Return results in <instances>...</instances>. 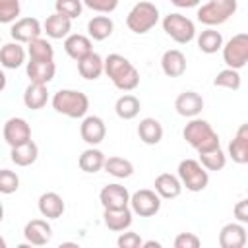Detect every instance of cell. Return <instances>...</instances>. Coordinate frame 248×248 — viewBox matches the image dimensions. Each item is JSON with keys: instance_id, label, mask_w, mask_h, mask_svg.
<instances>
[{"instance_id": "1", "label": "cell", "mask_w": 248, "mask_h": 248, "mask_svg": "<svg viewBox=\"0 0 248 248\" xmlns=\"http://www.w3.org/2000/svg\"><path fill=\"white\" fill-rule=\"evenodd\" d=\"M103 72L120 91H134L140 85V72L122 54L112 52L107 58H103Z\"/></svg>"}, {"instance_id": "2", "label": "cell", "mask_w": 248, "mask_h": 248, "mask_svg": "<svg viewBox=\"0 0 248 248\" xmlns=\"http://www.w3.org/2000/svg\"><path fill=\"white\" fill-rule=\"evenodd\" d=\"M182 136L198 153H203V151H209V149H215L221 145L219 134L213 130V126L207 120L198 118V116L190 118V122L182 130Z\"/></svg>"}, {"instance_id": "3", "label": "cell", "mask_w": 248, "mask_h": 248, "mask_svg": "<svg viewBox=\"0 0 248 248\" xmlns=\"http://www.w3.org/2000/svg\"><path fill=\"white\" fill-rule=\"evenodd\" d=\"M52 108L68 118H83L89 108V99L78 89H60L52 95Z\"/></svg>"}, {"instance_id": "4", "label": "cell", "mask_w": 248, "mask_h": 248, "mask_svg": "<svg viewBox=\"0 0 248 248\" xmlns=\"http://www.w3.org/2000/svg\"><path fill=\"white\" fill-rule=\"evenodd\" d=\"M157 21H159V10L155 4H151L147 0L134 4V8L126 16V25L136 35H143V33L151 31L157 25Z\"/></svg>"}, {"instance_id": "5", "label": "cell", "mask_w": 248, "mask_h": 248, "mask_svg": "<svg viewBox=\"0 0 248 248\" xmlns=\"http://www.w3.org/2000/svg\"><path fill=\"white\" fill-rule=\"evenodd\" d=\"M176 170H178V180H180L182 188H186L190 192H202L209 184L207 170L196 159H182L178 163V169Z\"/></svg>"}, {"instance_id": "6", "label": "cell", "mask_w": 248, "mask_h": 248, "mask_svg": "<svg viewBox=\"0 0 248 248\" xmlns=\"http://www.w3.org/2000/svg\"><path fill=\"white\" fill-rule=\"evenodd\" d=\"M236 12V0H209L198 8V21L207 27L225 23Z\"/></svg>"}, {"instance_id": "7", "label": "cell", "mask_w": 248, "mask_h": 248, "mask_svg": "<svg viewBox=\"0 0 248 248\" xmlns=\"http://www.w3.org/2000/svg\"><path fill=\"white\" fill-rule=\"evenodd\" d=\"M163 31L178 45H188L196 37V25L182 14H169L163 17Z\"/></svg>"}, {"instance_id": "8", "label": "cell", "mask_w": 248, "mask_h": 248, "mask_svg": "<svg viewBox=\"0 0 248 248\" xmlns=\"http://www.w3.org/2000/svg\"><path fill=\"white\" fill-rule=\"evenodd\" d=\"M223 60L227 68L240 70L248 62V35L246 33H236L232 35L223 46Z\"/></svg>"}, {"instance_id": "9", "label": "cell", "mask_w": 248, "mask_h": 248, "mask_svg": "<svg viewBox=\"0 0 248 248\" xmlns=\"http://www.w3.org/2000/svg\"><path fill=\"white\" fill-rule=\"evenodd\" d=\"M130 209L140 217H153L161 209V198L155 190L141 188L130 196Z\"/></svg>"}, {"instance_id": "10", "label": "cell", "mask_w": 248, "mask_h": 248, "mask_svg": "<svg viewBox=\"0 0 248 248\" xmlns=\"http://www.w3.org/2000/svg\"><path fill=\"white\" fill-rule=\"evenodd\" d=\"M2 134H4L6 143H8L10 147H16V145H21V143H25V141L31 140V126L27 124L25 118H21V116H12V118L6 120Z\"/></svg>"}, {"instance_id": "11", "label": "cell", "mask_w": 248, "mask_h": 248, "mask_svg": "<svg viewBox=\"0 0 248 248\" xmlns=\"http://www.w3.org/2000/svg\"><path fill=\"white\" fill-rule=\"evenodd\" d=\"M41 33H43V25L37 17H19L12 23V29H10L12 39L16 43H21V45L23 43L27 45L29 41L41 37Z\"/></svg>"}, {"instance_id": "12", "label": "cell", "mask_w": 248, "mask_h": 248, "mask_svg": "<svg viewBox=\"0 0 248 248\" xmlns=\"http://www.w3.org/2000/svg\"><path fill=\"white\" fill-rule=\"evenodd\" d=\"M79 136L87 145H99L107 136V126L101 116H83L79 126Z\"/></svg>"}, {"instance_id": "13", "label": "cell", "mask_w": 248, "mask_h": 248, "mask_svg": "<svg viewBox=\"0 0 248 248\" xmlns=\"http://www.w3.org/2000/svg\"><path fill=\"white\" fill-rule=\"evenodd\" d=\"M99 202H101L103 209L126 207L130 203V192L122 184H107L99 192Z\"/></svg>"}, {"instance_id": "14", "label": "cell", "mask_w": 248, "mask_h": 248, "mask_svg": "<svg viewBox=\"0 0 248 248\" xmlns=\"http://www.w3.org/2000/svg\"><path fill=\"white\" fill-rule=\"evenodd\" d=\"M23 236L31 246H45L52 238V227L46 219H31L23 227Z\"/></svg>"}, {"instance_id": "15", "label": "cell", "mask_w": 248, "mask_h": 248, "mask_svg": "<svg viewBox=\"0 0 248 248\" xmlns=\"http://www.w3.org/2000/svg\"><path fill=\"white\" fill-rule=\"evenodd\" d=\"M174 108L180 116L196 118L203 108V99L196 91H184L174 99Z\"/></svg>"}, {"instance_id": "16", "label": "cell", "mask_w": 248, "mask_h": 248, "mask_svg": "<svg viewBox=\"0 0 248 248\" xmlns=\"http://www.w3.org/2000/svg\"><path fill=\"white\" fill-rule=\"evenodd\" d=\"M161 70L169 78H180L186 72V56L178 48H169L161 56Z\"/></svg>"}, {"instance_id": "17", "label": "cell", "mask_w": 248, "mask_h": 248, "mask_svg": "<svg viewBox=\"0 0 248 248\" xmlns=\"http://www.w3.org/2000/svg\"><path fill=\"white\" fill-rule=\"evenodd\" d=\"M229 157L236 165L248 163V124H240L232 141L229 143Z\"/></svg>"}, {"instance_id": "18", "label": "cell", "mask_w": 248, "mask_h": 248, "mask_svg": "<svg viewBox=\"0 0 248 248\" xmlns=\"http://www.w3.org/2000/svg\"><path fill=\"white\" fill-rule=\"evenodd\" d=\"M221 248H242L246 244V227L244 223H227L219 232Z\"/></svg>"}, {"instance_id": "19", "label": "cell", "mask_w": 248, "mask_h": 248, "mask_svg": "<svg viewBox=\"0 0 248 248\" xmlns=\"http://www.w3.org/2000/svg\"><path fill=\"white\" fill-rule=\"evenodd\" d=\"M25 72H27V78L35 83H50L54 79V74H56V64L54 60H48V62H43V60H29L27 66H25Z\"/></svg>"}, {"instance_id": "20", "label": "cell", "mask_w": 248, "mask_h": 248, "mask_svg": "<svg viewBox=\"0 0 248 248\" xmlns=\"http://www.w3.org/2000/svg\"><path fill=\"white\" fill-rule=\"evenodd\" d=\"M132 209L126 205V207H116V209H105L103 211V221L107 225L108 231H114V232H122L126 229H130L132 225Z\"/></svg>"}, {"instance_id": "21", "label": "cell", "mask_w": 248, "mask_h": 248, "mask_svg": "<svg viewBox=\"0 0 248 248\" xmlns=\"http://www.w3.org/2000/svg\"><path fill=\"white\" fill-rule=\"evenodd\" d=\"M37 207H39V213L43 217H46V219H58V217H62V213L66 209L62 196H58L56 192H45V194H41Z\"/></svg>"}, {"instance_id": "22", "label": "cell", "mask_w": 248, "mask_h": 248, "mask_svg": "<svg viewBox=\"0 0 248 248\" xmlns=\"http://www.w3.org/2000/svg\"><path fill=\"white\" fill-rule=\"evenodd\" d=\"M43 31L46 33V37L50 39H66L72 31V19L62 16V14H52L45 19L43 23Z\"/></svg>"}, {"instance_id": "23", "label": "cell", "mask_w": 248, "mask_h": 248, "mask_svg": "<svg viewBox=\"0 0 248 248\" xmlns=\"http://www.w3.org/2000/svg\"><path fill=\"white\" fill-rule=\"evenodd\" d=\"M153 186H155V192L159 194L161 200H174L182 192V184H180L178 176H174L170 172H161L155 178V184Z\"/></svg>"}, {"instance_id": "24", "label": "cell", "mask_w": 248, "mask_h": 248, "mask_svg": "<svg viewBox=\"0 0 248 248\" xmlns=\"http://www.w3.org/2000/svg\"><path fill=\"white\" fill-rule=\"evenodd\" d=\"M138 138L145 143V145H157L163 140V126L157 118H143L138 124Z\"/></svg>"}, {"instance_id": "25", "label": "cell", "mask_w": 248, "mask_h": 248, "mask_svg": "<svg viewBox=\"0 0 248 248\" xmlns=\"http://www.w3.org/2000/svg\"><path fill=\"white\" fill-rule=\"evenodd\" d=\"M64 50L70 58H74L76 62L79 58H83L85 54H89L93 48H91V39L85 37V35H79V33H72L64 39Z\"/></svg>"}, {"instance_id": "26", "label": "cell", "mask_w": 248, "mask_h": 248, "mask_svg": "<svg viewBox=\"0 0 248 248\" xmlns=\"http://www.w3.org/2000/svg\"><path fill=\"white\" fill-rule=\"evenodd\" d=\"M25 62V48L21 43H6L0 48V64L8 70H16Z\"/></svg>"}, {"instance_id": "27", "label": "cell", "mask_w": 248, "mask_h": 248, "mask_svg": "<svg viewBox=\"0 0 248 248\" xmlns=\"http://www.w3.org/2000/svg\"><path fill=\"white\" fill-rule=\"evenodd\" d=\"M46 101H48V89H46L45 83H35V81H31V83L25 87V91H23V105H25L27 108L39 110V108H43V107L46 105Z\"/></svg>"}, {"instance_id": "28", "label": "cell", "mask_w": 248, "mask_h": 248, "mask_svg": "<svg viewBox=\"0 0 248 248\" xmlns=\"http://www.w3.org/2000/svg\"><path fill=\"white\" fill-rule=\"evenodd\" d=\"M37 157H39V147H37V143L33 140H29V141H25L21 145H16L10 151V159L17 167H29V165H33L37 161Z\"/></svg>"}, {"instance_id": "29", "label": "cell", "mask_w": 248, "mask_h": 248, "mask_svg": "<svg viewBox=\"0 0 248 248\" xmlns=\"http://www.w3.org/2000/svg\"><path fill=\"white\" fill-rule=\"evenodd\" d=\"M78 72L83 79H99L103 74V58L97 52H89L78 60Z\"/></svg>"}, {"instance_id": "30", "label": "cell", "mask_w": 248, "mask_h": 248, "mask_svg": "<svg viewBox=\"0 0 248 248\" xmlns=\"http://www.w3.org/2000/svg\"><path fill=\"white\" fill-rule=\"evenodd\" d=\"M114 31V23L108 16H95L87 21V33H89V39L93 41H105L112 35Z\"/></svg>"}, {"instance_id": "31", "label": "cell", "mask_w": 248, "mask_h": 248, "mask_svg": "<svg viewBox=\"0 0 248 248\" xmlns=\"http://www.w3.org/2000/svg\"><path fill=\"white\" fill-rule=\"evenodd\" d=\"M140 108H141L140 99H138L136 95H130V93L118 97L116 103H114V112H116V116L122 118V120H132V118H136L138 112H140Z\"/></svg>"}, {"instance_id": "32", "label": "cell", "mask_w": 248, "mask_h": 248, "mask_svg": "<svg viewBox=\"0 0 248 248\" xmlns=\"http://www.w3.org/2000/svg\"><path fill=\"white\" fill-rule=\"evenodd\" d=\"M103 163H105V153H103L101 149H95L93 145H91L89 149H85V151L79 155V159H78L79 169H81L83 172H89V174L99 172V170L103 169Z\"/></svg>"}, {"instance_id": "33", "label": "cell", "mask_w": 248, "mask_h": 248, "mask_svg": "<svg viewBox=\"0 0 248 248\" xmlns=\"http://www.w3.org/2000/svg\"><path fill=\"white\" fill-rule=\"evenodd\" d=\"M27 54H29V60H43V62L54 60V48L50 41L43 37H37L27 43Z\"/></svg>"}, {"instance_id": "34", "label": "cell", "mask_w": 248, "mask_h": 248, "mask_svg": "<svg viewBox=\"0 0 248 248\" xmlns=\"http://www.w3.org/2000/svg\"><path fill=\"white\" fill-rule=\"evenodd\" d=\"M103 169L114 176V178H128L134 174V165L132 161L124 159V157H105V163H103Z\"/></svg>"}, {"instance_id": "35", "label": "cell", "mask_w": 248, "mask_h": 248, "mask_svg": "<svg viewBox=\"0 0 248 248\" xmlns=\"http://www.w3.org/2000/svg\"><path fill=\"white\" fill-rule=\"evenodd\" d=\"M223 46V35L215 29H205L198 35V48L205 54H215L217 50H221Z\"/></svg>"}, {"instance_id": "36", "label": "cell", "mask_w": 248, "mask_h": 248, "mask_svg": "<svg viewBox=\"0 0 248 248\" xmlns=\"http://www.w3.org/2000/svg\"><path fill=\"white\" fill-rule=\"evenodd\" d=\"M200 163H202V167L205 170H221L227 165V153L219 145L215 149H209V151L200 153Z\"/></svg>"}, {"instance_id": "37", "label": "cell", "mask_w": 248, "mask_h": 248, "mask_svg": "<svg viewBox=\"0 0 248 248\" xmlns=\"http://www.w3.org/2000/svg\"><path fill=\"white\" fill-rule=\"evenodd\" d=\"M213 85H215V87L232 89V91L240 89V74H238V70H232V68H225V70H221V72L215 76Z\"/></svg>"}, {"instance_id": "38", "label": "cell", "mask_w": 248, "mask_h": 248, "mask_svg": "<svg viewBox=\"0 0 248 248\" xmlns=\"http://www.w3.org/2000/svg\"><path fill=\"white\" fill-rule=\"evenodd\" d=\"M54 10L56 14H62L70 19H76L81 16V10H83V2L81 0H56L54 2Z\"/></svg>"}, {"instance_id": "39", "label": "cell", "mask_w": 248, "mask_h": 248, "mask_svg": "<svg viewBox=\"0 0 248 248\" xmlns=\"http://www.w3.org/2000/svg\"><path fill=\"white\" fill-rule=\"evenodd\" d=\"M19 12V0H0V23H14Z\"/></svg>"}, {"instance_id": "40", "label": "cell", "mask_w": 248, "mask_h": 248, "mask_svg": "<svg viewBox=\"0 0 248 248\" xmlns=\"http://www.w3.org/2000/svg\"><path fill=\"white\" fill-rule=\"evenodd\" d=\"M19 188V176L10 169H0V194H14Z\"/></svg>"}, {"instance_id": "41", "label": "cell", "mask_w": 248, "mask_h": 248, "mask_svg": "<svg viewBox=\"0 0 248 248\" xmlns=\"http://www.w3.org/2000/svg\"><path fill=\"white\" fill-rule=\"evenodd\" d=\"M83 6H87L89 10L93 12H99V14H110L118 8V0H81Z\"/></svg>"}, {"instance_id": "42", "label": "cell", "mask_w": 248, "mask_h": 248, "mask_svg": "<svg viewBox=\"0 0 248 248\" xmlns=\"http://www.w3.org/2000/svg\"><path fill=\"white\" fill-rule=\"evenodd\" d=\"M141 236L138 234V232H132V231H128V232H120V236H118V240H116V244H118V248H140L141 246Z\"/></svg>"}, {"instance_id": "43", "label": "cell", "mask_w": 248, "mask_h": 248, "mask_svg": "<svg viewBox=\"0 0 248 248\" xmlns=\"http://www.w3.org/2000/svg\"><path fill=\"white\" fill-rule=\"evenodd\" d=\"M200 238L194 232H180L174 238V248H198Z\"/></svg>"}, {"instance_id": "44", "label": "cell", "mask_w": 248, "mask_h": 248, "mask_svg": "<svg viewBox=\"0 0 248 248\" xmlns=\"http://www.w3.org/2000/svg\"><path fill=\"white\" fill-rule=\"evenodd\" d=\"M232 213H234V217H236L238 223H248V200H240L232 207Z\"/></svg>"}, {"instance_id": "45", "label": "cell", "mask_w": 248, "mask_h": 248, "mask_svg": "<svg viewBox=\"0 0 248 248\" xmlns=\"http://www.w3.org/2000/svg\"><path fill=\"white\" fill-rule=\"evenodd\" d=\"M202 0H170V4H174L176 8H196Z\"/></svg>"}, {"instance_id": "46", "label": "cell", "mask_w": 248, "mask_h": 248, "mask_svg": "<svg viewBox=\"0 0 248 248\" xmlns=\"http://www.w3.org/2000/svg\"><path fill=\"white\" fill-rule=\"evenodd\" d=\"M141 246L143 248H153V246L155 248H161V242L159 240H147V242H141Z\"/></svg>"}, {"instance_id": "47", "label": "cell", "mask_w": 248, "mask_h": 248, "mask_svg": "<svg viewBox=\"0 0 248 248\" xmlns=\"http://www.w3.org/2000/svg\"><path fill=\"white\" fill-rule=\"evenodd\" d=\"M4 87H6V74L0 70V91H4Z\"/></svg>"}, {"instance_id": "48", "label": "cell", "mask_w": 248, "mask_h": 248, "mask_svg": "<svg viewBox=\"0 0 248 248\" xmlns=\"http://www.w3.org/2000/svg\"><path fill=\"white\" fill-rule=\"evenodd\" d=\"M2 219H4V205H2V202H0V223H2Z\"/></svg>"}, {"instance_id": "49", "label": "cell", "mask_w": 248, "mask_h": 248, "mask_svg": "<svg viewBox=\"0 0 248 248\" xmlns=\"http://www.w3.org/2000/svg\"><path fill=\"white\" fill-rule=\"evenodd\" d=\"M0 248H6V240L0 236Z\"/></svg>"}]
</instances>
